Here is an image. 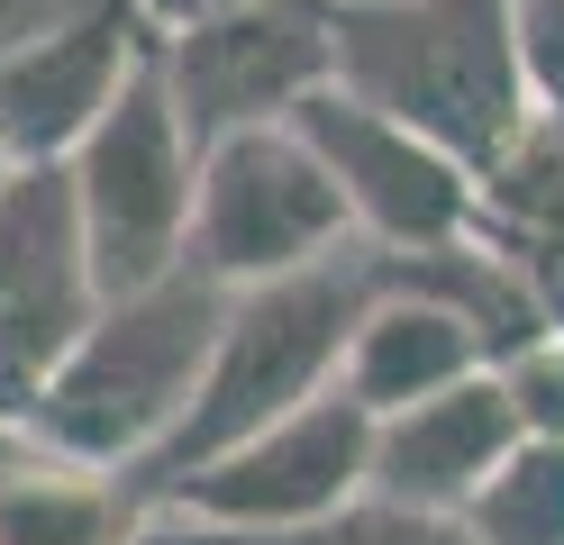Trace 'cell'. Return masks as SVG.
<instances>
[{
	"label": "cell",
	"mask_w": 564,
	"mask_h": 545,
	"mask_svg": "<svg viewBox=\"0 0 564 545\" xmlns=\"http://www.w3.org/2000/svg\"><path fill=\"white\" fill-rule=\"evenodd\" d=\"M147 46H155V28L137 0H83L64 28L0 55V173L74 164V145L100 128V109L147 64Z\"/></svg>",
	"instance_id": "obj_10"
},
{
	"label": "cell",
	"mask_w": 564,
	"mask_h": 545,
	"mask_svg": "<svg viewBox=\"0 0 564 545\" xmlns=\"http://www.w3.org/2000/svg\"><path fill=\"white\" fill-rule=\"evenodd\" d=\"M346 218L328 164L301 145V128H246L200 155V200H192V273L219 291H264L292 273H319L346 254Z\"/></svg>",
	"instance_id": "obj_5"
},
{
	"label": "cell",
	"mask_w": 564,
	"mask_h": 545,
	"mask_svg": "<svg viewBox=\"0 0 564 545\" xmlns=\"http://www.w3.org/2000/svg\"><path fill=\"white\" fill-rule=\"evenodd\" d=\"M474 545H564V446H528L491 472L465 509Z\"/></svg>",
	"instance_id": "obj_14"
},
{
	"label": "cell",
	"mask_w": 564,
	"mask_h": 545,
	"mask_svg": "<svg viewBox=\"0 0 564 545\" xmlns=\"http://www.w3.org/2000/svg\"><path fill=\"white\" fill-rule=\"evenodd\" d=\"M501 382L519 400V427L538 436V446H564V337L528 346L519 363H501Z\"/></svg>",
	"instance_id": "obj_16"
},
{
	"label": "cell",
	"mask_w": 564,
	"mask_h": 545,
	"mask_svg": "<svg viewBox=\"0 0 564 545\" xmlns=\"http://www.w3.org/2000/svg\"><path fill=\"white\" fill-rule=\"evenodd\" d=\"M228 301L209 273H164L155 291H128V301H100V318L74 337V355L46 373V391L28 400L19 436L55 464L83 472H147L173 427L192 418L209 346L228 327Z\"/></svg>",
	"instance_id": "obj_1"
},
{
	"label": "cell",
	"mask_w": 564,
	"mask_h": 545,
	"mask_svg": "<svg viewBox=\"0 0 564 545\" xmlns=\"http://www.w3.org/2000/svg\"><path fill=\"white\" fill-rule=\"evenodd\" d=\"M155 509L128 472H83L55 455H28L0 482V545H147Z\"/></svg>",
	"instance_id": "obj_13"
},
{
	"label": "cell",
	"mask_w": 564,
	"mask_h": 545,
	"mask_svg": "<svg viewBox=\"0 0 564 545\" xmlns=\"http://www.w3.org/2000/svg\"><path fill=\"white\" fill-rule=\"evenodd\" d=\"M474 373H501V363L482 355V337L465 318L419 301V291H382L373 282V309L356 327V346H346L337 391L356 400L365 418H401V410H419V400H437V391L474 382Z\"/></svg>",
	"instance_id": "obj_12"
},
{
	"label": "cell",
	"mask_w": 564,
	"mask_h": 545,
	"mask_svg": "<svg viewBox=\"0 0 564 545\" xmlns=\"http://www.w3.org/2000/svg\"><path fill=\"white\" fill-rule=\"evenodd\" d=\"M155 64L173 109H183V137L209 155L219 137L292 128V109L337 83V28L328 0H256L237 19L155 36Z\"/></svg>",
	"instance_id": "obj_7"
},
{
	"label": "cell",
	"mask_w": 564,
	"mask_h": 545,
	"mask_svg": "<svg viewBox=\"0 0 564 545\" xmlns=\"http://www.w3.org/2000/svg\"><path fill=\"white\" fill-rule=\"evenodd\" d=\"M74 209L91 246L100 301L155 291L164 273L192 264V200H200V145L183 137V109L164 91V64H147L119 83V100L100 109V128L74 145Z\"/></svg>",
	"instance_id": "obj_4"
},
{
	"label": "cell",
	"mask_w": 564,
	"mask_h": 545,
	"mask_svg": "<svg viewBox=\"0 0 564 545\" xmlns=\"http://www.w3.org/2000/svg\"><path fill=\"white\" fill-rule=\"evenodd\" d=\"M83 0H0V55H19L28 36H46V28H64Z\"/></svg>",
	"instance_id": "obj_17"
},
{
	"label": "cell",
	"mask_w": 564,
	"mask_h": 545,
	"mask_svg": "<svg viewBox=\"0 0 564 545\" xmlns=\"http://www.w3.org/2000/svg\"><path fill=\"white\" fill-rule=\"evenodd\" d=\"M147 10L155 36H183V28H209V19H237V10H256V0H137Z\"/></svg>",
	"instance_id": "obj_18"
},
{
	"label": "cell",
	"mask_w": 564,
	"mask_h": 545,
	"mask_svg": "<svg viewBox=\"0 0 564 545\" xmlns=\"http://www.w3.org/2000/svg\"><path fill=\"white\" fill-rule=\"evenodd\" d=\"M365 309H373V264H365V254H337V264L292 273V282H264V291H237L219 346H209V373H200L192 418L173 427V446L147 472H128L137 500L155 509L183 472L219 464L228 446L282 427L292 410H310V400H328L337 373H346V346H356V327H365Z\"/></svg>",
	"instance_id": "obj_3"
},
{
	"label": "cell",
	"mask_w": 564,
	"mask_h": 545,
	"mask_svg": "<svg viewBox=\"0 0 564 545\" xmlns=\"http://www.w3.org/2000/svg\"><path fill=\"white\" fill-rule=\"evenodd\" d=\"M337 91L401 119L437 155L482 173L538 119L519 64V0H328Z\"/></svg>",
	"instance_id": "obj_2"
},
{
	"label": "cell",
	"mask_w": 564,
	"mask_h": 545,
	"mask_svg": "<svg viewBox=\"0 0 564 545\" xmlns=\"http://www.w3.org/2000/svg\"><path fill=\"white\" fill-rule=\"evenodd\" d=\"M100 318L83 209L64 164H19L0 173V418H28V400L46 391V373L74 337Z\"/></svg>",
	"instance_id": "obj_8"
},
{
	"label": "cell",
	"mask_w": 564,
	"mask_h": 545,
	"mask_svg": "<svg viewBox=\"0 0 564 545\" xmlns=\"http://www.w3.org/2000/svg\"><path fill=\"white\" fill-rule=\"evenodd\" d=\"M28 455H37V446H28V436H19V427H10V418H0V482H10V472H19V464H28Z\"/></svg>",
	"instance_id": "obj_19"
},
{
	"label": "cell",
	"mask_w": 564,
	"mask_h": 545,
	"mask_svg": "<svg viewBox=\"0 0 564 545\" xmlns=\"http://www.w3.org/2000/svg\"><path fill=\"white\" fill-rule=\"evenodd\" d=\"M528 446L519 400L501 373H474L437 400H419L401 418H373V500L392 509H429V519H465L474 491Z\"/></svg>",
	"instance_id": "obj_11"
},
{
	"label": "cell",
	"mask_w": 564,
	"mask_h": 545,
	"mask_svg": "<svg viewBox=\"0 0 564 545\" xmlns=\"http://www.w3.org/2000/svg\"><path fill=\"white\" fill-rule=\"evenodd\" d=\"M147 545H474L465 519H429V509H392V500H346L310 527H273V536H219V527H155Z\"/></svg>",
	"instance_id": "obj_15"
},
{
	"label": "cell",
	"mask_w": 564,
	"mask_h": 545,
	"mask_svg": "<svg viewBox=\"0 0 564 545\" xmlns=\"http://www.w3.org/2000/svg\"><path fill=\"white\" fill-rule=\"evenodd\" d=\"M301 145L328 164L346 218L373 237V254H437V246H465L474 237V173L437 155L429 137H410L401 119L365 109L356 91H319L292 109Z\"/></svg>",
	"instance_id": "obj_9"
},
{
	"label": "cell",
	"mask_w": 564,
	"mask_h": 545,
	"mask_svg": "<svg viewBox=\"0 0 564 545\" xmlns=\"http://www.w3.org/2000/svg\"><path fill=\"white\" fill-rule=\"evenodd\" d=\"M546 128H555V145H564V109H546Z\"/></svg>",
	"instance_id": "obj_20"
},
{
	"label": "cell",
	"mask_w": 564,
	"mask_h": 545,
	"mask_svg": "<svg viewBox=\"0 0 564 545\" xmlns=\"http://www.w3.org/2000/svg\"><path fill=\"white\" fill-rule=\"evenodd\" d=\"M373 482V418L346 391L292 410L282 427L228 446L219 464L183 472L155 500V527H219V536H273V527H310L328 509L365 500Z\"/></svg>",
	"instance_id": "obj_6"
}]
</instances>
